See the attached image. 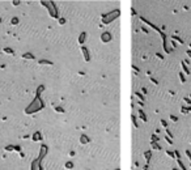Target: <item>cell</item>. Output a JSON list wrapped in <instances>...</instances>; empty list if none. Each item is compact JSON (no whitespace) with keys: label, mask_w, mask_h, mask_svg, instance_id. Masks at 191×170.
<instances>
[{"label":"cell","mask_w":191,"mask_h":170,"mask_svg":"<svg viewBox=\"0 0 191 170\" xmlns=\"http://www.w3.org/2000/svg\"><path fill=\"white\" fill-rule=\"evenodd\" d=\"M139 114H140V118H141L143 120H147V118H145V115H144V113H143V111H140Z\"/></svg>","instance_id":"1"}]
</instances>
